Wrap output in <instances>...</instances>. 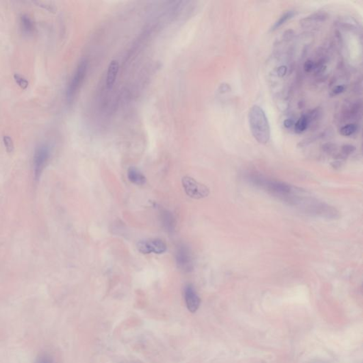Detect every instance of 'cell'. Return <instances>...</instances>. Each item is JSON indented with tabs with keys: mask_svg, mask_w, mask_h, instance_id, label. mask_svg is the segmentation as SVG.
I'll return each instance as SVG.
<instances>
[{
	"mask_svg": "<svg viewBox=\"0 0 363 363\" xmlns=\"http://www.w3.org/2000/svg\"><path fill=\"white\" fill-rule=\"evenodd\" d=\"M250 131L258 143L265 144L270 140V126L267 116L262 108L254 105L248 114Z\"/></svg>",
	"mask_w": 363,
	"mask_h": 363,
	"instance_id": "obj_1",
	"label": "cell"
},
{
	"mask_svg": "<svg viewBox=\"0 0 363 363\" xmlns=\"http://www.w3.org/2000/svg\"><path fill=\"white\" fill-rule=\"evenodd\" d=\"M250 180L253 184L265 189L274 196L279 197L280 199L284 201H287L289 197L294 195L293 187L287 183L280 181H270V180L264 179L260 176H251Z\"/></svg>",
	"mask_w": 363,
	"mask_h": 363,
	"instance_id": "obj_2",
	"label": "cell"
},
{
	"mask_svg": "<svg viewBox=\"0 0 363 363\" xmlns=\"http://www.w3.org/2000/svg\"><path fill=\"white\" fill-rule=\"evenodd\" d=\"M88 67V62L86 59H82L78 64L74 74L69 82L66 91V98L68 103H72L79 90L81 84L83 82Z\"/></svg>",
	"mask_w": 363,
	"mask_h": 363,
	"instance_id": "obj_3",
	"label": "cell"
},
{
	"mask_svg": "<svg viewBox=\"0 0 363 363\" xmlns=\"http://www.w3.org/2000/svg\"><path fill=\"white\" fill-rule=\"evenodd\" d=\"M184 192L191 198L201 200L209 195V189L191 177L185 176L182 180Z\"/></svg>",
	"mask_w": 363,
	"mask_h": 363,
	"instance_id": "obj_4",
	"label": "cell"
},
{
	"mask_svg": "<svg viewBox=\"0 0 363 363\" xmlns=\"http://www.w3.org/2000/svg\"><path fill=\"white\" fill-rule=\"evenodd\" d=\"M50 155L49 147L45 144L39 145L36 148L34 155V173L36 180L40 178L49 160Z\"/></svg>",
	"mask_w": 363,
	"mask_h": 363,
	"instance_id": "obj_5",
	"label": "cell"
},
{
	"mask_svg": "<svg viewBox=\"0 0 363 363\" xmlns=\"http://www.w3.org/2000/svg\"><path fill=\"white\" fill-rule=\"evenodd\" d=\"M137 249L142 254H162L167 250V245L163 241L159 239H145L138 242Z\"/></svg>",
	"mask_w": 363,
	"mask_h": 363,
	"instance_id": "obj_6",
	"label": "cell"
},
{
	"mask_svg": "<svg viewBox=\"0 0 363 363\" xmlns=\"http://www.w3.org/2000/svg\"><path fill=\"white\" fill-rule=\"evenodd\" d=\"M177 265L182 271L189 272L193 270V258L188 247L181 245L178 247L175 254Z\"/></svg>",
	"mask_w": 363,
	"mask_h": 363,
	"instance_id": "obj_7",
	"label": "cell"
},
{
	"mask_svg": "<svg viewBox=\"0 0 363 363\" xmlns=\"http://www.w3.org/2000/svg\"><path fill=\"white\" fill-rule=\"evenodd\" d=\"M184 300H185L188 310L192 313L196 312L200 307L201 300L195 287L190 284L186 285L184 288Z\"/></svg>",
	"mask_w": 363,
	"mask_h": 363,
	"instance_id": "obj_8",
	"label": "cell"
},
{
	"mask_svg": "<svg viewBox=\"0 0 363 363\" xmlns=\"http://www.w3.org/2000/svg\"><path fill=\"white\" fill-rule=\"evenodd\" d=\"M120 64L118 61L114 60L111 61L108 67L107 77H106V85L108 88H111L114 85L118 73Z\"/></svg>",
	"mask_w": 363,
	"mask_h": 363,
	"instance_id": "obj_9",
	"label": "cell"
},
{
	"mask_svg": "<svg viewBox=\"0 0 363 363\" xmlns=\"http://www.w3.org/2000/svg\"><path fill=\"white\" fill-rule=\"evenodd\" d=\"M161 222L162 226L168 232H173L175 228V220L171 212L163 211L161 213Z\"/></svg>",
	"mask_w": 363,
	"mask_h": 363,
	"instance_id": "obj_10",
	"label": "cell"
},
{
	"mask_svg": "<svg viewBox=\"0 0 363 363\" xmlns=\"http://www.w3.org/2000/svg\"><path fill=\"white\" fill-rule=\"evenodd\" d=\"M128 178L131 182L137 185H142L145 183L146 179L137 168L134 167H131L128 170Z\"/></svg>",
	"mask_w": 363,
	"mask_h": 363,
	"instance_id": "obj_11",
	"label": "cell"
},
{
	"mask_svg": "<svg viewBox=\"0 0 363 363\" xmlns=\"http://www.w3.org/2000/svg\"><path fill=\"white\" fill-rule=\"evenodd\" d=\"M20 22H21V29L23 32L26 34H31L34 32L35 29L34 21L31 20L29 15L23 14L21 16L20 18Z\"/></svg>",
	"mask_w": 363,
	"mask_h": 363,
	"instance_id": "obj_12",
	"label": "cell"
},
{
	"mask_svg": "<svg viewBox=\"0 0 363 363\" xmlns=\"http://www.w3.org/2000/svg\"><path fill=\"white\" fill-rule=\"evenodd\" d=\"M295 15V12L293 11H287V12H284L281 17L277 20L276 22L274 23L273 26H272L271 31H274L279 29L280 26H282L284 23L287 22L288 20H290Z\"/></svg>",
	"mask_w": 363,
	"mask_h": 363,
	"instance_id": "obj_13",
	"label": "cell"
},
{
	"mask_svg": "<svg viewBox=\"0 0 363 363\" xmlns=\"http://www.w3.org/2000/svg\"><path fill=\"white\" fill-rule=\"evenodd\" d=\"M309 123H310V122L308 120L306 115H303L302 117H300L298 121L296 122L295 124L296 132L297 134H301V133L306 131L307 129L308 126H309Z\"/></svg>",
	"mask_w": 363,
	"mask_h": 363,
	"instance_id": "obj_14",
	"label": "cell"
},
{
	"mask_svg": "<svg viewBox=\"0 0 363 363\" xmlns=\"http://www.w3.org/2000/svg\"><path fill=\"white\" fill-rule=\"evenodd\" d=\"M357 131V126L355 123H348L343 126L340 129L341 135L344 136H350L353 135Z\"/></svg>",
	"mask_w": 363,
	"mask_h": 363,
	"instance_id": "obj_15",
	"label": "cell"
},
{
	"mask_svg": "<svg viewBox=\"0 0 363 363\" xmlns=\"http://www.w3.org/2000/svg\"><path fill=\"white\" fill-rule=\"evenodd\" d=\"M14 79H15L16 83L18 84L23 90H25L29 87V82H28L27 80L21 76V75L15 73L14 75Z\"/></svg>",
	"mask_w": 363,
	"mask_h": 363,
	"instance_id": "obj_16",
	"label": "cell"
},
{
	"mask_svg": "<svg viewBox=\"0 0 363 363\" xmlns=\"http://www.w3.org/2000/svg\"><path fill=\"white\" fill-rule=\"evenodd\" d=\"M3 143L5 147L6 151L7 153H11L15 149V145H14L13 140L9 136H4L3 137Z\"/></svg>",
	"mask_w": 363,
	"mask_h": 363,
	"instance_id": "obj_17",
	"label": "cell"
},
{
	"mask_svg": "<svg viewBox=\"0 0 363 363\" xmlns=\"http://www.w3.org/2000/svg\"><path fill=\"white\" fill-rule=\"evenodd\" d=\"M35 363H56L52 357L48 354H40L36 359Z\"/></svg>",
	"mask_w": 363,
	"mask_h": 363,
	"instance_id": "obj_18",
	"label": "cell"
},
{
	"mask_svg": "<svg viewBox=\"0 0 363 363\" xmlns=\"http://www.w3.org/2000/svg\"><path fill=\"white\" fill-rule=\"evenodd\" d=\"M35 3L37 5H39V7L43 8V9H46L47 11H49V12H53L56 10V7H55V6L53 5V4H51V2H49V1H36Z\"/></svg>",
	"mask_w": 363,
	"mask_h": 363,
	"instance_id": "obj_19",
	"label": "cell"
},
{
	"mask_svg": "<svg viewBox=\"0 0 363 363\" xmlns=\"http://www.w3.org/2000/svg\"><path fill=\"white\" fill-rule=\"evenodd\" d=\"M356 151V147L354 145H343L341 148V152L342 154L345 156H349V155L353 153V152Z\"/></svg>",
	"mask_w": 363,
	"mask_h": 363,
	"instance_id": "obj_20",
	"label": "cell"
},
{
	"mask_svg": "<svg viewBox=\"0 0 363 363\" xmlns=\"http://www.w3.org/2000/svg\"><path fill=\"white\" fill-rule=\"evenodd\" d=\"M323 151L327 153H332L336 151V145L332 143H325L323 145Z\"/></svg>",
	"mask_w": 363,
	"mask_h": 363,
	"instance_id": "obj_21",
	"label": "cell"
},
{
	"mask_svg": "<svg viewBox=\"0 0 363 363\" xmlns=\"http://www.w3.org/2000/svg\"><path fill=\"white\" fill-rule=\"evenodd\" d=\"M287 67L284 66V65H282V66L279 67L278 70H277V74H278V76L280 77V78H282V77L285 76L286 73H287Z\"/></svg>",
	"mask_w": 363,
	"mask_h": 363,
	"instance_id": "obj_22",
	"label": "cell"
},
{
	"mask_svg": "<svg viewBox=\"0 0 363 363\" xmlns=\"http://www.w3.org/2000/svg\"><path fill=\"white\" fill-rule=\"evenodd\" d=\"M313 68H314V63H313L312 61L308 60V61H306V62H305V64H304L305 71L307 72V73H309V72H311V70H312Z\"/></svg>",
	"mask_w": 363,
	"mask_h": 363,
	"instance_id": "obj_23",
	"label": "cell"
},
{
	"mask_svg": "<svg viewBox=\"0 0 363 363\" xmlns=\"http://www.w3.org/2000/svg\"><path fill=\"white\" fill-rule=\"evenodd\" d=\"M344 90H345V87L343 85H338L333 89V92L334 95H339L343 92Z\"/></svg>",
	"mask_w": 363,
	"mask_h": 363,
	"instance_id": "obj_24",
	"label": "cell"
},
{
	"mask_svg": "<svg viewBox=\"0 0 363 363\" xmlns=\"http://www.w3.org/2000/svg\"><path fill=\"white\" fill-rule=\"evenodd\" d=\"M295 125V121H293V120H291V119H287V120H286L285 121H284V126H285L286 128H291L292 126H294Z\"/></svg>",
	"mask_w": 363,
	"mask_h": 363,
	"instance_id": "obj_25",
	"label": "cell"
},
{
	"mask_svg": "<svg viewBox=\"0 0 363 363\" xmlns=\"http://www.w3.org/2000/svg\"><path fill=\"white\" fill-rule=\"evenodd\" d=\"M331 165H332L333 167H334V168H339V167H341V162L340 161H335V162H333V163L331 164Z\"/></svg>",
	"mask_w": 363,
	"mask_h": 363,
	"instance_id": "obj_26",
	"label": "cell"
}]
</instances>
